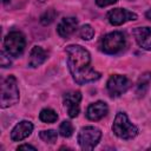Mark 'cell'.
<instances>
[{
    "instance_id": "44dd1931",
    "label": "cell",
    "mask_w": 151,
    "mask_h": 151,
    "mask_svg": "<svg viewBox=\"0 0 151 151\" xmlns=\"http://www.w3.org/2000/svg\"><path fill=\"white\" fill-rule=\"evenodd\" d=\"M0 65L2 67H8L11 65V60H9V58H7V55L4 51H1V53H0Z\"/></svg>"
},
{
    "instance_id": "ac0fdd59",
    "label": "cell",
    "mask_w": 151,
    "mask_h": 151,
    "mask_svg": "<svg viewBox=\"0 0 151 151\" xmlns=\"http://www.w3.org/2000/svg\"><path fill=\"white\" fill-rule=\"evenodd\" d=\"M59 132H60V134H61L63 137H65V138L71 137L72 133H73V125L71 124V122L64 120V122L60 124V126H59Z\"/></svg>"
},
{
    "instance_id": "4fadbf2b",
    "label": "cell",
    "mask_w": 151,
    "mask_h": 151,
    "mask_svg": "<svg viewBox=\"0 0 151 151\" xmlns=\"http://www.w3.org/2000/svg\"><path fill=\"white\" fill-rule=\"evenodd\" d=\"M77 26H78V20L73 17H67V18L61 19V21L59 22L57 27V31L60 37L67 38L77 29Z\"/></svg>"
},
{
    "instance_id": "603a6c76",
    "label": "cell",
    "mask_w": 151,
    "mask_h": 151,
    "mask_svg": "<svg viewBox=\"0 0 151 151\" xmlns=\"http://www.w3.org/2000/svg\"><path fill=\"white\" fill-rule=\"evenodd\" d=\"M18 150H35V147L34 146H32V145H28V144H24V145H20L19 147H18Z\"/></svg>"
},
{
    "instance_id": "30bf717a",
    "label": "cell",
    "mask_w": 151,
    "mask_h": 151,
    "mask_svg": "<svg viewBox=\"0 0 151 151\" xmlns=\"http://www.w3.org/2000/svg\"><path fill=\"white\" fill-rule=\"evenodd\" d=\"M33 131V124L28 120H22L18 123L14 129L11 132V138L14 142H20L25 138H27Z\"/></svg>"
},
{
    "instance_id": "52a82bcc",
    "label": "cell",
    "mask_w": 151,
    "mask_h": 151,
    "mask_svg": "<svg viewBox=\"0 0 151 151\" xmlns=\"http://www.w3.org/2000/svg\"><path fill=\"white\" fill-rule=\"evenodd\" d=\"M131 86V81L125 77L120 74H113L109 78L106 83L107 91L111 97H119L120 94L125 93Z\"/></svg>"
},
{
    "instance_id": "5b68a950",
    "label": "cell",
    "mask_w": 151,
    "mask_h": 151,
    "mask_svg": "<svg viewBox=\"0 0 151 151\" xmlns=\"http://www.w3.org/2000/svg\"><path fill=\"white\" fill-rule=\"evenodd\" d=\"M25 45H26L25 37L21 32L18 31L9 32L4 40V46L6 48V52L8 53V55L12 57L21 55L25 50Z\"/></svg>"
},
{
    "instance_id": "9c48e42d",
    "label": "cell",
    "mask_w": 151,
    "mask_h": 151,
    "mask_svg": "<svg viewBox=\"0 0 151 151\" xmlns=\"http://www.w3.org/2000/svg\"><path fill=\"white\" fill-rule=\"evenodd\" d=\"M81 100V93L79 91H71L64 96V105L67 109V113L71 118H76L79 114V104Z\"/></svg>"
},
{
    "instance_id": "cb8c5ba5",
    "label": "cell",
    "mask_w": 151,
    "mask_h": 151,
    "mask_svg": "<svg viewBox=\"0 0 151 151\" xmlns=\"http://www.w3.org/2000/svg\"><path fill=\"white\" fill-rule=\"evenodd\" d=\"M145 17H146L149 20H151V9H149V11L145 13Z\"/></svg>"
},
{
    "instance_id": "3957f363",
    "label": "cell",
    "mask_w": 151,
    "mask_h": 151,
    "mask_svg": "<svg viewBox=\"0 0 151 151\" xmlns=\"http://www.w3.org/2000/svg\"><path fill=\"white\" fill-rule=\"evenodd\" d=\"M19 101V88L14 76H8L1 85V107H9Z\"/></svg>"
},
{
    "instance_id": "6da1fadb",
    "label": "cell",
    "mask_w": 151,
    "mask_h": 151,
    "mask_svg": "<svg viewBox=\"0 0 151 151\" xmlns=\"http://www.w3.org/2000/svg\"><path fill=\"white\" fill-rule=\"evenodd\" d=\"M67 53V66L74 79L79 85L98 80L100 73L91 67L90 53L79 45H70L66 47Z\"/></svg>"
},
{
    "instance_id": "8992f818",
    "label": "cell",
    "mask_w": 151,
    "mask_h": 151,
    "mask_svg": "<svg viewBox=\"0 0 151 151\" xmlns=\"http://www.w3.org/2000/svg\"><path fill=\"white\" fill-rule=\"evenodd\" d=\"M101 138V131L94 126H85L79 131L78 144L83 150H92L99 143Z\"/></svg>"
},
{
    "instance_id": "8fae6325",
    "label": "cell",
    "mask_w": 151,
    "mask_h": 151,
    "mask_svg": "<svg viewBox=\"0 0 151 151\" xmlns=\"http://www.w3.org/2000/svg\"><path fill=\"white\" fill-rule=\"evenodd\" d=\"M107 111H109V107L106 105V103L99 100V101H96L93 104H91L87 110H86V117L90 119V120H99L101 119L103 117H105L107 114Z\"/></svg>"
},
{
    "instance_id": "7a4b0ae2",
    "label": "cell",
    "mask_w": 151,
    "mask_h": 151,
    "mask_svg": "<svg viewBox=\"0 0 151 151\" xmlns=\"http://www.w3.org/2000/svg\"><path fill=\"white\" fill-rule=\"evenodd\" d=\"M112 131L122 139H132L138 134V127L132 124L124 112H118L112 124Z\"/></svg>"
},
{
    "instance_id": "7402d4cb",
    "label": "cell",
    "mask_w": 151,
    "mask_h": 151,
    "mask_svg": "<svg viewBox=\"0 0 151 151\" xmlns=\"http://www.w3.org/2000/svg\"><path fill=\"white\" fill-rule=\"evenodd\" d=\"M118 0H96V4L99 7H105V6H109V5H113Z\"/></svg>"
},
{
    "instance_id": "277c9868",
    "label": "cell",
    "mask_w": 151,
    "mask_h": 151,
    "mask_svg": "<svg viewBox=\"0 0 151 151\" xmlns=\"http://www.w3.org/2000/svg\"><path fill=\"white\" fill-rule=\"evenodd\" d=\"M125 46V37L122 32H111L101 38L100 48L104 53L116 54L120 52Z\"/></svg>"
},
{
    "instance_id": "e0dca14e",
    "label": "cell",
    "mask_w": 151,
    "mask_h": 151,
    "mask_svg": "<svg viewBox=\"0 0 151 151\" xmlns=\"http://www.w3.org/2000/svg\"><path fill=\"white\" fill-rule=\"evenodd\" d=\"M40 138L45 142V143H48V144H54L57 142V138H58V134L54 130H45V131H41L39 133Z\"/></svg>"
},
{
    "instance_id": "2e32d148",
    "label": "cell",
    "mask_w": 151,
    "mask_h": 151,
    "mask_svg": "<svg viewBox=\"0 0 151 151\" xmlns=\"http://www.w3.org/2000/svg\"><path fill=\"white\" fill-rule=\"evenodd\" d=\"M39 118H40L41 122L51 124V123L57 122L58 114H57V112L53 111L52 109H44V110H41V112H40V114H39Z\"/></svg>"
},
{
    "instance_id": "ffe728a7",
    "label": "cell",
    "mask_w": 151,
    "mask_h": 151,
    "mask_svg": "<svg viewBox=\"0 0 151 151\" xmlns=\"http://www.w3.org/2000/svg\"><path fill=\"white\" fill-rule=\"evenodd\" d=\"M55 17H57V12L54 11V9H48V11H46L41 17H40V22L42 24V25H50L51 22H53V20L55 19Z\"/></svg>"
},
{
    "instance_id": "ba28073f",
    "label": "cell",
    "mask_w": 151,
    "mask_h": 151,
    "mask_svg": "<svg viewBox=\"0 0 151 151\" xmlns=\"http://www.w3.org/2000/svg\"><path fill=\"white\" fill-rule=\"evenodd\" d=\"M136 19H137V14L125 8H114L107 13V20L113 26H119L126 21L136 20Z\"/></svg>"
},
{
    "instance_id": "484cf974",
    "label": "cell",
    "mask_w": 151,
    "mask_h": 151,
    "mask_svg": "<svg viewBox=\"0 0 151 151\" xmlns=\"http://www.w3.org/2000/svg\"><path fill=\"white\" fill-rule=\"evenodd\" d=\"M38 1H39V2H45L46 0H38Z\"/></svg>"
},
{
    "instance_id": "d6986e66",
    "label": "cell",
    "mask_w": 151,
    "mask_h": 151,
    "mask_svg": "<svg viewBox=\"0 0 151 151\" xmlns=\"http://www.w3.org/2000/svg\"><path fill=\"white\" fill-rule=\"evenodd\" d=\"M79 34L81 37V39L84 40H91L94 35V29L92 28L91 25H83L79 29Z\"/></svg>"
},
{
    "instance_id": "7c38bea8",
    "label": "cell",
    "mask_w": 151,
    "mask_h": 151,
    "mask_svg": "<svg viewBox=\"0 0 151 151\" xmlns=\"http://www.w3.org/2000/svg\"><path fill=\"white\" fill-rule=\"evenodd\" d=\"M134 38L137 44L146 50V51H151V28L149 27H137L133 31Z\"/></svg>"
},
{
    "instance_id": "5bb4252c",
    "label": "cell",
    "mask_w": 151,
    "mask_h": 151,
    "mask_svg": "<svg viewBox=\"0 0 151 151\" xmlns=\"http://www.w3.org/2000/svg\"><path fill=\"white\" fill-rule=\"evenodd\" d=\"M46 59H47V53H46L40 46H34V47L31 50L28 64H29L31 67H38V66H40Z\"/></svg>"
},
{
    "instance_id": "d4e9b609",
    "label": "cell",
    "mask_w": 151,
    "mask_h": 151,
    "mask_svg": "<svg viewBox=\"0 0 151 151\" xmlns=\"http://www.w3.org/2000/svg\"><path fill=\"white\" fill-rule=\"evenodd\" d=\"M9 1H11V0H2L4 4H7V2H9Z\"/></svg>"
},
{
    "instance_id": "9a60e30c",
    "label": "cell",
    "mask_w": 151,
    "mask_h": 151,
    "mask_svg": "<svg viewBox=\"0 0 151 151\" xmlns=\"http://www.w3.org/2000/svg\"><path fill=\"white\" fill-rule=\"evenodd\" d=\"M150 81H151V73H149V72H146L139 77L138 83H137V93L139 96H144V93L146 92V90L149 87Z\"/></svg>"
}]
</instances>
